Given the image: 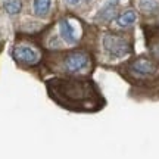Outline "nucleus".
Masks as SVG:
<instances>
[{
	"instance_id": "obj_1",
	"label": "nucleus",
	"mask_w": 159,
	"mask_h": 159,
	"mask_svg": "<svg viewBox=\"0 0 159 159\" xmlns=\"http://www.w3.org/2000/svg\"><path fill=\"white\" fill-rule=\"evenodd\" d=\"M103 44L106 47V50L114 55V56H122L128 52V44L124 39L115 37V35H106L103 40Z\"/></svg>"
},
{
	"instance_id": "obj_2",
	"label": "nucleus",
	"mask_w": 159,
	"mask_h": 159,
	"mask_svg": "<svg viewBox=\"0 0 159 159\" xmlns=\"http://www.w3.org/2000/svg\"><path fill=\"white\" fill-rule=\"evenodd\" d=\"M89 63V56L85 53H81V52H75V53H71L66 59H65V65L68 71L71 72H77V71H81L83 68L87 66Z\"/></svg>"
},
{
	"instance_id": "obj_3",
	"label": "nucleus",
	"mask_w": 159,
	"mask_h": 159,
	"mask_svg": "<svg viewBox=\"0 0 159 159\" xmlns=\"http://www.w3.org/2000/svg\"><path fill=\"white\" fill-rule=\"evenodd\" d=\"M13 56L16 57L18 61L25 63H35L39 61V55L37 52L30 49V47H16L13 50Z\"/></svg>"
},
{
	"instance_id": "obj_4",
	"label": "nucleus",
	"mask_w": 159,
	"mask_h": 159,
	"mask_svg": "<svg viewBox=\"0 0 159 159\" xmlns=\"http://www.w3.org/2000/svg\"><path fill=\"white\" fill-rule=\"evenodd\" d=\"M131 68L134 69L136 72L143 74V75L152 74V72L155 71L153 63L150 62V61H146V59H139V61H136V62L133 63V66H131Z\"/></svg>"
},
{
	"instance_id": "obj_5",
	"label": "nucleus",
	"mask_w": 159,
	"mask_h": 159,
	"mask_svg": "<svg viewBox=\"0 0 159 159\" xmlns=\"http://www.w3.org/2000/svg\"><path fill=\"white\" fill-rule=\"evenodd\" d=\"M139 9L144 13H153L159 11V0H139Z\"/></svg>"
},
{
	"instance_id": "obj_6",
	"label": "nucleus",
	"mask_w": 159,
	"mask_h": 159,
	"mask_svg": "<svg viewBox=\"0 0 159 159\" xmlns=\"http://www.w3.org/2000/svg\"><path fill=\"white\" fill-rule=\"evenodd\" d=\"M61 33H62L63 39L66 40V41H69V43H74L75 40H77L75 31L72 30L71 24L66 22V21H62V22H61Z\"/></svg>"
},
{
	"instance_id": "obj_7",
	"label": "nucleus",
	"mask_w": 159,
	"mask_h": 159,
	"mask_svg": "<svg viewBox=\"0 0 159 159\" xmlns=\"http://www.w3.org/2000/svg\"><path fill=\"white\" fill-rule=\"evenodd\" d=\"M50 0H34V12L37 16H44L50 9Z\"/></svg>"
},
{
	"instance_id": "obj_8",
	"label": "nucleus",
	"mask_w": 159,
	"mask_h": 159,
	"mask_svg": "<svg viewBox=\"0 0 159 159\" xmlns=\"http://www.w3.org/2000/svg\"><path fill=\"white\" fill-rule=\"evenodd\" d=\"M21 7H22V3L21 0H7L5 2V11L11 15H16L21 12Z\"/></svg>"
},
{
	"instance_id": "obj_9",
	"label": "nucleus",
	"mask_w": 159,
	"mask_h": 159,
	"mask_svg": "<svg viewBox=\"0 0 159 159\" xmlns=\"http://www.w3.org/2000/svg\"><path fill=\"white\" fill-rule=\"evenodd\" d=\"M134 21H136V13L133 11H128L118 18V25L119 27H128V25H131Z\"/></svg>"
},
{
	"instance_id": "obj_10",
	"label": "nucleus",
	"mask_w": 159,
	"mask_h": 159,
	"mask_svg": "<svg viewBox=\"0 0 159 159\" xmlns=\"http://www.w3.org/2000/svg\"><path fill=\"white\" fill-rule=\"evenodd\" d=\"M80 0H66V3H69V5H75V3H78Z\"/></svg>"
}]
</instances>
